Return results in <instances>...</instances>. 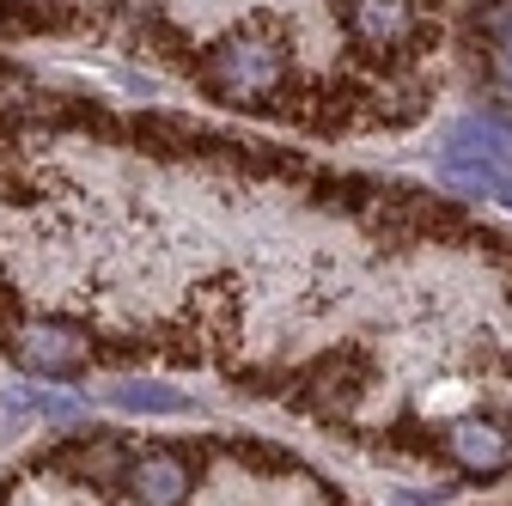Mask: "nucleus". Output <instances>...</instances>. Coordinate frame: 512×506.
Returning <instances> with one entry per match:
<instances>
[{
  "label": "nucleus",
  "instance_id": "1",
  "mask_svg": "<svg viewBox=\"0 0 512 506\" xmlns=\"http://www.w3.org/2000/svg\"><path fill=\"white\" fill-rule=\"evenodd\" d=\"M445 183L470 189V196H500L512 208V122L500 116H464L439 147Z\"/></svg>",
  "mask_w": 512,
  "mask_h": 506
},
{
  "label": "nucleus",
  "instance_id": "2",
  "mask_svg": "<svg viewBox=\"0 0 512 506\" xmlns=\"http://www.w3.org/2000/svg\"><path fill=\"white\" fill-rule=\"evenodd\" d=\"M287 80V49L263 37H226L202 55V86L226 104H263Z\"/></svg>",
  "mask_w": 512,
  "mask_h": 506
},
{
  "label": "nucleus",
  "instance_id": "3",
  "mask_svg": "<svg viewBox=\"0 0 512 506\" xmlns=\"http://www.w3.org/2000/svg\"><path fill=\"white\" fill-rule=\"evenodd\" d=\"M92 342L80 324H61V318H37V324H19L13 330V360L37 378H74L86 366Z\"/></svg>",
  "mask_w": 512,
  "mask_h": 506
},
{
  "label": "nucleus",
  "instance_id": "4",
  "mask_svg": "<svg viewBox=\"0 0 512 506\" xmlns=\"http://www.w3.org/2000/svg\"><path fill=\"white\" fill-rule=\"evenodd\" d=\"M445 458H452L464 476H500L512 464V433L500 421H458L445 433Z\"/></svg>",
  "mask_w": 512,
  "mask_h": 506
},
{
  "label": "nucleus",
  "instance_id": "5",
  "mask_svg": "<svg viewBox=\"0 0 512 506\" xmlns=\"http://www.w3.org/2000/svg\"><path fill=\"white\" fill-rule=\"evenodd\" d=\"M128 494H135V506H183L189 500V464L177 452H147L122 470Z\"/></svg>",
  "mask_w": 512,
  "mask_h": 506
},
{
  "label": "nucleus",
  "instance_id": "6",
  "mask_svg": "<svg viewBox=\"0 0 512 506\" xmlns=\"http://www.w3.org/2000/svg\"><path fill=\"white\" fill-rule=\"evenodd\" d=\"M342 25L366 49H397L409 37L415 13H409V0H342Z\"/></svg>",
  "mask_w": 512,
  "mask_h": 506
},
{
  "label": "nucleus",
  "instance_id": "7",
  "mask_svg": "<svg viewBox=\"0 0 512 506\" xmlns=\"http://www.w3.org/2000/svg\"><path fill=\"white\" fill-rule=\"evenodd\" d=\"M104 397L116 409H128V415H183L189 409V391H171L159 378H122V385H110Z\"/></svg>",
  "mask_w": 512,
  "mask_h": 506
},
{
  "label": "nucleus",
  "instance_id": "8",
  "mask_svg": "<svg viewBox=\"0 0 512 506\" xmlns=\"http://www.w3.org/2000/svg\"><path fill=\"white\" fill-rule=\"evenodd\" d=\"M482 37L494 43V80L512 92V0H488V7H482Z\"/></svg>",
  "mask_w": 512,
  "mask_h": 506
},
{
  "label": "nucleus",
  "instance_id": "9",
  "mask_svg": "<svg viewBox=\"0 0 512 506\" xmlns=\"http://www.w3.org/2000/svg\"><path fill=\"white\" fill-rule=\"evenodd\" d=\"M0 116H43V92L13 68H0Z\"/></svg>",
  "mask_w": 512,
  "mask_h": 506
}]
</instances>
